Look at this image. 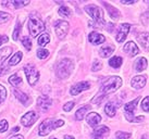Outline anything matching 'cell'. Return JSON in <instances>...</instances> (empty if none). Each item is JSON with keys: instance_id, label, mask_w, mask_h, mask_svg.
<instances>
[{"instance_id": "obj_30", "label": "cell", "mask_w": 149, "mask_h": 139, "mask_svg": "<svg viewBox=\"0 0 149 139\" xmlns=\"http://www.w3.org/2000/svg\"><path fill=\"white\" fill-rule=\"evenodd\" d=\"M137 39H138V41L141 44L143 47H145V48L148 47V34L147 33L138 35V36H137Z\"/></svg>"}, {"instance_id": "obj_4", "label": "cell", "mask_w": 149, "mask_h": 139, "mask_svg": "<svg viewBox=\"0 0 149 139\" xmlns=\"http://www.w3.org/2000/svg\"><path fill=\"white\" fill-rule=\"evenodd\" d=\"M63 124H64V122H63L62 120H58V121L57 120H46V121L42 122V124L39 125L38 133H39L40 136H47L52 129L62 126Z\"/></svg>"}, {"instance_id": "obj_16", "label": "cell", "mask_w": 149, "mask_h": 139, "mask_svg": "<svg viewBox=\"0 0 149 139\" xmlns=\"http://www.w3.org/2000/svg\"><path fill=\"white\" fill-rule=\"evenodd\" d=\"M119 106H120L119 103L114 102V101H109V102L106 104V106H104V112L107 113L108 116L112 117V116L116 115V108H119Z\"/></svg>"}, {"instance_id": "obj_17", "label": "cell", "mask_w": 149, "mask_h": 139, "mask_svg": "<svg viewBox=\"0 0 149 139\" xmlns=\"http://www.w3.org/2000/svg\"><path fill=\"white\" fill-rule=\"evenodd\" d=\"M13 91H14V95H15V97H17V100H19L20 102L23 103L24 106H29V103L32 102V99L29 98V96H26L24 92H22V91H20V90H17V89H14Z\"/></svg>"}, {"instance_id": "obj_11", "label": "cell", "mask_w": 149, "mask_h": 139, "mask_svg": "<svg viewBox=\"0 0 149 139\" xmlns=\"http://www.w3.org/2000/svg\"><path fill=\"white\" fill-rule=\"evenodd\" d=\"M89 87H91V84L88 82H81L71 88L70 94L72 95V96H76V95H79V92H82L84 90L89 89Z\"/></svg>"}, {"instance_id": "obj_49", "label": "cell", "mask_w": 149, "mask_h": 139, "mask_svg": "<svg viewBox=\"0 0 149 139\" xmlns=\"http://www.w3.org/2000/svg\"><path fill=\"white\" fill-rule=\"evenodd\" d=\"M54 139H56V138H54Z\"/></svg>"}, {"instance_id": "obj_18", "label": "cell", "mask_w": 149, "mask_h": 139, "mask_svg": "<svg viewBox=\"0 0 149 139\" xmlns=\"http://www.w3.org/2000/svg\"><path fill=\"white\" fill-rule=\"evenodd\" d=\"M100 121H101V116L98 113H96V112H91V113L87 115V122L93 127L97 126L100 123Z\"/></svg>"}, {"instance_id": "obj_24", "label": "cell", "mask_w": 149, "mask_h": 139, "mask_svg": "<svg viewBox=\"0 0 149 139\" xmlns=\"http://www.w3.org/2000/svg\"><path fill=\"white\" fill-rule=\"evenodd\" d=\"M11 52H12L11 47H4L2 49H0V63H2L11 54Z\"/></svg>"}, {"instance_id": "obj_8", "label": "cell", "mask_w": 149, "mask_h": 139, "mask_svg": "<svg viewBox=\"0 0 149 139\" xmlns=\"http://www.w3.org/2000/svg\"><path fill=\"white\" fill-rule=\"evenodd\" d=\"M138 100H139V98H136L135 100L131 101L130 103H126V104L124 106L125 112H126V119H127L130 122H133V121L135 120L134 119V111H135V109H136Z\"/></svg>"}, {"instance_id": "obj_29", "label": "cell", "mask_w": 149, "mask_h": 139, "mask_svg": "<svg viewBox=\"0 0 149 139\" xmlns=\"http://www.w3.org/2000/svg\"><path fill=\"white\" fill-rule=\"evenodd\" d=\"M21 60H22V52H17L11 59H10L9 65H17Z\"/></svg>"}, {"instance_id": "obj_41", "label": "cell", "mask_w": 149, "mask_h": 139, "mask_svg": "<svg viewBox=\"0 0 149 139\" xmlns=\"http://www.w3.org/2000/svg\"><path fill=\"white\" fill-rule=\"evenodd\" d=\"M101 63H100L99 61H97V60H95L94 61V64H93V71H98V70H100L101 69Z\"/></svg>"}, {"instance_id": "obj_28", "label": "cell", "mask_w": 149, "mask_h": 139, "mask_svg": "<svg viewBox=\"0 0 149 139\" xmlns=\"http://www.w3.org/2000/svg\"><path fill=\"white\" fill-rule=\"evenodd\" d=\"M9 83L13 86H19L22 83V78L19 76V74H13L12 76L9 78Z\"/></svg>"}, {"instance_id": "obj_19", "label": "cell", "mask_w": 149, "mask_h": 139, "mask_svg": "<svg viewBox=\"0 0 149 139\" xmlns=\"http://www.w3.org/2000/svg\"><path fill=\"white\" fill-rule=\"evenodd\" d=\"M38 108H40L42 110H48V108L51 106V99L48 96H42L37 100Z\"/></svg>"}, {"instance_id": "obj_46", "label": "cell", "mask_w": 149, "mask_h": 139, "mask_svg": "<svg viewBox=\"0 0 149 139\" xmlns=\"http://www.w3.org/2000/svg\"><path fill=\"white\" fill-rule=\"evenodd\" d=\"M19 129H20L19 127H14V128L12 129V131H13V133H17V131H19Z\"/></svg>"}, {"instance_id": "obj_25", "label": "cell", "mask_w": 149, "mask_h": 139, "mask_svg": "<svg viewBox=\"0 0 149 139\" xmlns=\"http://www.w3.org/2000/svg\"><path fill=\"white\" fill-rule=\"evenodd\" d=\"M146 67H147V60H146L145 58H139L136 61V63H135V69H136V71L141 72Z\"/></svg>"}, {"instance_id": "obj_45", "label": "cell", "mask_w": 149, "mask_h": 139, "mask_svg": "<svg viewBox=\"0 0 149 139\" xmlns=\"http://www.w3.org/2000/svg\"><path fill=\"white\" fill-rule=\"evenodd\" d=\"M123 4H131V3H135V1H121Z\"/></svg>"}, {"instance_id": "obj_39", "label": "cell", "mask_w": 149, "mask_h": 139, "mask_svg": "<svg viewBox=\"0 0 149 139\" xmlns=\"http://www.w3.org/2000/svg\"><path fill=\"white\" fill-rule=\"evenodd\" d=\"M75 106V102L74 101H70V102H68L66 104L63 106V110L65 111V112H70L72 109H73V106Z\"/></svg>"}, {"instance_id": "obj_12", "label": "cell", "mask_w": 149, "mask_h": 139, "mask_svg": "<svg viewBox=\"0 0 149 139\" xmlns=\"http://www.w3.org/2000/svg\"><path fill=\"white\" fill-rule=\"evenodd\" d=\"M110 134V131L107 126L97 127L95 131H93V137L94 139H104Z\"/></svg>"}, {"instance_id": "obj_36", "label": "cell", "mask_w": 149, "mask_h": 139, "mask_svg": "<svg viewBox=\"0 0 149 139\" xmlns=\"http://www.w3.org/2000/svg\"><path fill=\"white\" fill-rule=\"evenodd\" d=\"M6 96H7V90L2 85H0V103H2L4 101Z\"/></svg>"}, {"instance_id": "obj_21", "label": "cell", "mask_w": 149, "mask_h": 139, "mask_svg": "<svg viewBox=\"0 0 149 139\" xmlns=\"http://www.w3.org/2000/svg\"><path fill=\"white\" fill-rule=\"evenodd\" d=\"M102 3H104V6L107 8L108 12H109V14H110V17H111L112 19H114V20L120 19L121 14H120V11H119L118 9H116L114 7H112L111 4L107 3V2H102Z\"/></svg>"}, {"instance_id": "obj_40", "label": "cell", "mask_w": 149, "mask_h": 139, "mask_svg": "<svg viewBox=\"0 0 149 139\" xmlns=\"http://www.w3.org/2000/svg\"><path fill=\"white\" fill-rule=\"evenodd\" d=\"M148 101H149V98H148V97H146V98L143 100V103H141V108H143V110L145 111V112H148V111H149Z\"/></svg>"}, {"instance_id": "obj_44", "label": "cell", "mask_w": 149, "mask_h": 139, "mask_svg": "<svg viewBox=\"0 0 149 139\" xmlns=\"http://www.w3.org/2000/svg\"><path fill=\"white\" fill-rule=\"evenodd\" d=\"M10 139H23V136H22V135H17V136H13V137H11Z\"/></svg>"}, {"instance_id": "obj_23", "label": "cell", "mask_w": 149, "mask_h": 139, "mask_svg": "<svg viewBox=\"0 0 149 139\" xmlns=\"http://www.w3.org/2000/svg\"><path fill=\"white\" fill-rule=\"evenodd\" d=\"M113 50H114L113 46H106L99 50V56L101 58H108L110 54H112Z\"/></svg>"}, {"instance_id": "obj_1", "label": "cell", "mask_w": 149, "mask_h": 139, "mask_svg": "<svg viewBox=\"0 0 149 139\" xmlns=\"http://www.w3.org/2000/svg\"><path fill=\"white\" fill-rule=\"evenodd\" d=\"M85 11L91 17L95 27H102V25L104 24V12L99 7L95 4H88L85 7Z\"/></svg>"}, {"instance_id": "obj_35", "label": "cell", "mask_w": 149, "mask_h": 139, "mask_svg": "<svg viewBox=\"0 0 149 139\" xmlns=\"http://www.w3.org/2000/svg\"><path fill=\"white\" fill-rule=\"evenodd\" d=\"M49 56V51L46 49H40L37 51V57L39 58V59H45V58H47Z\"/></svg>"}, {"instance_id": "obj_15", "label": "cell", "mask_w": 149, "mask_h": 139, "mask_svg": "<svg viewBox=\"0 0 149 139\" xmlns=\"http://www.w3.org/2000/svg\"><path fill=\"white\" fill-rule=\"evenodd\" d=\"M29 3V1H17V0H11V1H3V2H2V6L9 7V8H11V9H20Z\"/></svg>"}, {"instance_id": "obj_34", "label": "cell", "mask_w": 149, "mask_h": 139, "mask_svg": "<svg viewBox=\"0 0 149 139\" xmlns=\"http://www.w3.org/2000/svg\"><path fill=\"white\" fill-rule=\"evenodd\" d=\"M20 31H21V23L17 21V25H15V29H14V32H13V39H14V40L17 39V37L20 35Z\"/></svg>"}, {"instance_id": "obj_27", "label": "cell", "mask_w": 149, "mask_h": 139, "mask_svg": "<svg viewBox=\"0 0 149 139\" xmlns=\"http://www.w3.org/2000/svg\"><path fill=\"white\" fill-rule=\"evenodd\" d=\"M49 40H50V37H49V34H42L39 36L38 38V46H40V47H45L46 45H48L49 44Z\"/></svg>"}, {"instance_id": "obj_10", "label": "cell", "mask_w": 149, "mask_h": 139, "mask_svg": "<svg viewBox=\"0 0 149 139\" xmlns=\"http://www.w3.org/2000/svg\"><path fill=\"white\" fill-rule=\"evenodd\" d=\"M131 29V25L130 24H121L118 31V36H116V40L119 42H123L125 40V38L127 36L128 32Z\"/></svg>"}, {"instance_id": "obj_48", "label": "cell", "mask_w": 149, "mask_h": 139, "mask_svg": "<svg viewBox=\"0 0 149 139\" xmlns=\"http://www.w3.org/2000/svg\"><path fill=\"white\" fill-rule=\"evenodd\" d=\"M147 138H148V136L147 135H145V137H143V139H147Z\"/></svg>"}, {"instance_id": "obj_14", "label": "cell", "mask_w": 149, "mask_h": 139, "mask_svg": "<svg viewBox=\"0 0 149 139\" xmlns=\"http://www.w3.org/2000/svg\"><path fill=\"white\" fill-rule=\"evenodd\" d=\"M124 51L127 53L131 57H135L136 54L139 53V49L136 46V44H134L133 41H128L127 44L124 46Z\"/></svg>"}, {"instance_id": "obj_22", "label": "cell", "mask_w": 149, "mask_h": 139, "mask_svg": "<svg viewBox=\"0 0 149 139\" xmlns=\"http://www.w3.org/2000/svg\"><path fill=\"white\" fill-rule=\"evenodd\" d=\"M91 109V106H85L83 108H81L79 110H77V112L75 113V119H76V121H82L84 119L85 114H86V112L89 111Z\"/></svg>"}, {"instance_id": "obj_5", "label": "cell", "mask_w": 149, "mask_h": 139, "mask_svg": "<svg viewBox=\"0 0 149 139\" xmlns=\"http://www.w3.org/2000/svg\"><path fill=\"white\" fill-rule=\"evenodd\" d=\"M45 29V24L38 17H31L29 21V31L32 37H37Z\"/></svg>"}, {"instance_id": "obj_20", "label": "cell", "mask_w": 149, "mask_h": 139, "mask_svg": "<svg viewBox=\"0 0 149 139\" xmlns=\"http://www.w3.org/2000/svg\"><path fill=\"white\" fill-rule=\"evenodd\" d=\"M131 84H132V87H134L135 89H141L146 85V77H144V76H135L132 79Z\"/></svg>"}, {"instance_id": "obj_2", "label": "cell", "mask_w": 149, "mask_h": 139, "mask_svg": "<svg viewBox=\"0 0 149 139\" xmlns=\"http://www.w3.org/2000/svg\"><path fill=\"white\" fill-rule=\"evenodd\" d=\"M122 86V79L118 76H112V77L106 78L102 82V88H101V95L112 94L119 89Z\"/></svg>"}, {"instance_id": "obj_31", "label": "cell", "mask_w": 149, "mask_h": 139, "mask_svg": "<svg viewBox=\"0 0 149 139\" xmlns=\"http://www.w3.org/2000/svg\"><path fill=\"white\" fill-rule=\"evenodd\" d=\"M22 44H23V46L27 50H31V48H32V41H31V38L29 36H24L22 38Z\"/></svg>"}, {"instance_id": "obj_42", "label": "cell", "mask_w": 149, "mask_h": 139, "mask_svg": "<svg viewBox=\"0 0 149 139\" xmlns=\"http://www.w3.org/2000/svg\"><path fill=\"white\" fill-rule=\"evenodd\" d=\"M8 72H9L8 67H4V66L0 67V76H2V75H4V74H7Z\"/></svg>"}, {"instance_id": "obj_33", "label": "cell", "mask_w": 149, "mask_h": 139, "mask_svg": "<svg viewBox=\"0 0 149 139\" xmlns=\"http://www.w3.org/2000/svg\"><path fill=\"white\" fill-rule=\"evenodd\" d=\"M59 14L61 17H70L71 14L70 9L68 8V7H61V8L59 9Z\"/></svg>"}, {"instance_id": "obj_37", "label": "cell", "mask_w": 149, "mask_h": 139, "mask_svg": "<svg viewBox=\"0 0 149 139\" xmlns=\"http://www.w3.org/2000/svg\"><path fill=\"white\" fill-rule=\"evenodd\" d=\"M10 17H11V15H10L9 13L1 12V11H0V23H3V22H7V21L10 20Z\"/></svg>"}, {"instance_id": "obj_32", "label": "cell", "mask_w": 149, "mask_h": 139, "mask_svg": "<svg viewBox=\"0 0 149 139\" xmlns=\"http://www.w3.org/2000/svg\"><path fill=\"white\" fill-rule=\"evenodd\" d=\"M116 139H131V134L125 131H116Z\"/></svg>"}, {"instance_id": "obj_13", "label": "cell", "mask_w": 149, "mask_h": 139, "mask_svg": "<svg viewBox=\"0 0 149 139\" xmlns=\"http://www.w3.org/2000/svg\"><path fill=\"white\" fill-rule=\"evenodd\" d=\"M88 40L91 41L93 45H99V44L104 42L106 38H104V36L101 35V34L96 33V32H91V33L88 35Z\"/></svg>"}, {"instance_id": "obj_26", "label": "cell", "mask_w": 149, "mask_h": 139, "mask_svg": "<svg viewBox=\"0 0 149 139\" xmlns=\"http://www.w3.org/2000/svg\"><path fill=\"white\" fill-rule=\"evenodd\" d=\"M109 65L112 66L113 69H118L122 65V58L121 57H113L109 60Z\"/></svg>"}, {"instance_id": "obj_6", "label": "cell", "mask_w": 149, "mask_h": 139, "mask_svg": "<svg viewBox=\"0 0 149 139\" xmlns=\"http://www.w3.org/2000/svg\"><path fill=\"white\" fill-rule=\"evenodd\" d=\"M24 72L26 74V77L29 79V85L34 86L39 79V73L34 64H26L24 66Z\"/></svg>"}, {"instance_id": "obj_9", "label": "cell", "mask_w": 149, "mask_h": 139, "mask_svg": "<svg viewBox=\"0 0 149 139\" xmlns=\"http://www.w3.org/2000/svg\"><path fill=\"white\" fill-rule=\"evenodd\" d=\"M37 119H38L37 113L34 112V111H31V112H27L26 114L22 116V124L26 127H29L37 121Z\"/></svg>"}, {"instance_id": "obj_7", "label": "cell", "mask_w": 149, "mask_h": 139, "mask_svg": "<svg viewBox=\"0 0 149 139\" xmlns=\"http://www.w3.org/2000/svg\"><path fill=\"white\" fill-rule=\"evenodd\" d=\"M70 25L65 21H58L56 24V35L58 36L59 39H63L68 35Z\"/></svg>"}, {"instance_id": "obj_3", "label": "cell", "mask_w": 149, "mask_h": 139, "mask_svg": "<svg viewBox=\"0 0 149 139\" xmlns=\"http://www.w3.org/2000/svg\"><path fill=\"white\" fill-rule=\"evenodd\" d=\"M73 69H74L73 61L71 59H63L61 61H59L58 65H57V75L61 79L68 78L72 73Z\"/></svg>"}, {"instance_id": "obj_47", "label": "cell", "mask_w": 149, "mask_h": 139, "mask_svg": "<svg viewBox=\"0 0 149 139\" xmlns=\"http://www.w3.org/2000/svg\"><path fill=\"white\" fill-rule=\"evenodd\" d=\"M64 139H74L72 136H69V135H66L65 137H64Z\"/></svg>"}, {"instance_id": "obj_38", "label": "cell", "mask_w": 149, "mask_h": 139, "mask_svg": "<svg viewBox=\"0 0 149 139\" xmlns=\"http://www.w3.org/2000/svg\"><path fill=\"white\" fill-rule=\"evenodd\" d=\"M8 122L6 121V120H2V121H0V133H3V131H8Z\"/></svg>"}, {"instance_id": "obj_43", "label": "cell", "mask_w": 149, "mask_h": 139, "mask_svg": "<svg viewBox=\"0 0 149 139\" xmlns=\"http://www.w3.org/2000/svg\"><path fill=\"white\" fill-rule=\"evenodd\" d=\"M8 41V37L6 35H0V45H2L3 42H7Z\"/></svg>"}]
</instances>
